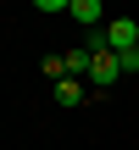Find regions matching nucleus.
<instances>
[{
    "instance_id": "nucleus-6",
    "label": "nucleus",
    "mask_w": 139,
    "mask_h": 150,
    "mask_svg": "<svg viewBox=\"0 0 139 150\" xmlns=\"http://www.w3.org/2000/svg\"><path fill=\"white\" fill-rule=\"evenodd\" d=\"M45 78H56V83L67 78V67H61V56H45Z\"/></svg>"
},
{
    "instance_id": "nucleus-7",
    "label": "nucleus",
    "mask_w": 139,
    "mask_h": 150,
    "mask_svg": "<svg viewBox=\"0 0 139 150\" xmlns=\"http://www.w3.org/2000/svg\"><path fill=\"white\" fill-rule=\"evenodd\" d=\"M134 50H139V45H134Z\"/></svg>"
},
{
    "instance_id": "nucleus-3",
    "label": "nucleus",
    "mask_w": 139,
    "mask_h": 150,
    "mask_svg": "<svg viewBox=\"0 0 139 150\" xmlns=\"http://www.w3.org/2000/svg\"><path fill=\"white\" fill-rule=\"evenodd\" d=\"M67 17H72V22H84V28H106V6H100V0H72V6H67Z\"/></svg>"
},
{
    "instance_id": "nucleus-5",
    "label": "nucleus",
    "mask_w": 139,
    "mask_h": 150,
    "mask_svg": "<svg viewBox=\"0 0 139 150\" xmlns=\"http://www.w3.org/2000/svg\"><path fill=\"white\" fill-rule=\"evenodd\" d=\"M56 100H61V106H78V100H84V83H78V78H61V83H56Z\"/></svg>"
},
{
    "instance_id": "nucleus-2",
    "label": "nucleus",
    "mask_w": 139,
    "mask_h": 150,
    "mask_svg": "<svg viewBox=\"0 0 139 150\" xmlns=\"http://www.w3.org/2000/svg\"><path fill=\"white\" fill-rule=\"evenodd\" d=\"M117 78H123V61H117L111 50H95V61H89V83H95V89H111Z\"/></svg>"
},
{
    "instance_id": "nucleus-1",
    "label": "nucleus",
    "mask_w": 139,
    "mask_h": 150,
    "mask_svg": "<svg viewBox=\"0 0 139 150\" xmlns=\"http://www.w3.org/2000/svg\"><path fill=\"white\" fill-rule=\"evenodd\" d=\"M100 33H106V50H111V56H128V50L139 45V22H128V17H117V22H106Z\"/></svg>"
},
{
    "instance_id": "nucleus-4",
    "label": "nucleus",
    "mask_w": 139,
    "mask_h": 150,
    "mask_svg": "<svg viewBox=\"0 0 139 150\" xmlns=\"http://www.w3.org/2000/svg\"><path fill=\"white\" fill-rule=\"evenodd\" d=\"M89 61H95V50H67V56H61L67 78H89Z\"/></svg>"
}]
</instances>
